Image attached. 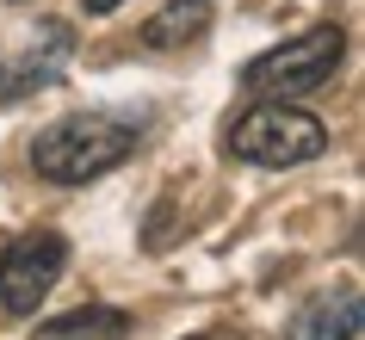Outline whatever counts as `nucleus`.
<instances>
[{"label":"nucleus","instance_id":"obj_6","mask_svg":"<svg viewBox=\"0 0 365 340\" xmlns=\"http://www.w3.org/2000/svg\"><path fill=\"white\" fill-rule=\"evenodd\" d=\"M359 291L341 284V291H322V297H309L297 316H291L285 340H359Z\"/></svg>","mask_w":365,"mask_h":340},{"label":"nucleus","instance_id":"obj_9","mask_svg":"<svg viewBox=\"0 0 365 340\" xmlns=\"http://www.w3.org/2000/svg\"><path fill=\"white\" fill-rule=\"evenodd\" d=\"M81 6H87V13H93V19H106V13H118V6H124V0H81Z\"/></svg>","mask_w":365,"mask_h":340},{"label":"nucleus","instance_id":"obj_5","mask_svg":"<svg viewBox=\"0 0 365 340\" xmlns=\"http://www.w3.org/2000/svg\"><path fill=\"white\" fill-rule=\"evenodd\" d=\"M75 56V31L68 19H38L25 25L19 38L0 50V105H13V99H31L43 87H56V75L68 68Z\"/></svg>","mask_w":365,"mask_h":340},{"label":"nucleus","instance_id":"obj_2","mask_svg":"<svg viewBox=\"0 0 365 340\" xmlns=\"http://www.w3.org/2000/svg\"><path fill=\"white\" fill-rule=\"evenodd\" d=\"M230 155L248 168H304L328 155V124L297 99H254L230 124Z\"/></svg>","mask_w":365,"mask_h":340},{"label":"nucleus","instance_id":"obj_1","mask_svg":"<svg viewBox=\"0 0 365 340\" xmlns=\"http://www.w3.org/2000/svg\"><path fill=\"white\" fill-rule=\"evenodd\" d=\"M143 143V124L124 112H75L31 136V173L50 186H87L99 173L124 168Z\"/></svg>","mask_w":365,"mask_h":340},{"label":"nucleus","instance_id":"obj_8","mask_svg":"<svg viewBox=\"0 0 365 340\" xmlns=\"http://www.w3.org/2000/svg\"><path fill=\"white\" fill-rule=\"evenodd\" d=\"M124 334H130V316L112 303H87V309H68L38 328V340H124Z\"/></svg>","mask_w":365,"mask_h":340},{"label":"nucleus","instance_id":"obj_4","mask_svg":"<svg viewBox=\"0 0 365 340\" xmlns=\"http://www.w3.org/2000/svg\"><path fill=\"white\" fill-rule=\"evenodd\" d=\"M62 266H68V242L56 229H25L0 247V309L6 316H38V303L56 291Z\"/></svg>","mask_w":365,"mask_h":340},{"label":"nucleus","instance_id":"obj_3","mask_svg":"<svg viewBox=\"0 0 365 340\" xmlns=\"http://www.w3.org/2000/svg\"><path fill=\"white\" fill-rule=\"evenodd\" d=\"M341 62H346V31L328 19V25H309L297 38L260 50L242 68V87L254 99H304V93H322L328 81L341 75Z\"/></svg>","mask_w":365,"mask_h":340},{"label":"nucleus","instance_id":"obj_10","mask_svg":"<svg viewBox=\"0 0 365 340\" xmlns=\"http://www.w3.org/2000/svg\"><path fill=\"white\" fill-rule=\"evenodd\" d=\"M186 340H230V334H186Z\"/></svg>","mask_w":365,"mask_h":340},{"label":"nucleus","instance_id":"obj_7","mask_svg":"<svg viewBox=\"0 0 365 340\" xmlns=\"http://www.w3.org/2000/svg\"><path fill=\"white\" fill-rule=\"evenodd\" d=\"M211 31V0H168L161 13H149L143 19V50H186V43H198Z\"/></svg>","mask_w":365,"mask_h":340}]
</instances>
